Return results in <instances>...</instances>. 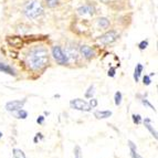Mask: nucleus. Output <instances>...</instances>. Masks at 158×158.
<instances>
[{"instance_id": "1", "label": "nucleus", "mask_w": 158, "mask_h": 158, "mask_svg": "<svg viewBox=\"0 0 158 158\" xmlns=\"http://www.w3.org/2000/svg\"><path fill=\"white\" fill-rule=\"evenodd\" d=\"M26 63L32 71H40L44 69L49 63V53L47 49L41 47L32 49L27 56Z\"/></svg>"}, {"instance_id": "2", "label": "nucleus", "mask_w": 158, "mask_h": 158, "mask_svg": "<svg viewBox=\"0 0 158 158\" xmlns=\"http://www.w3.org/2000/svg\"><path fill=\"white\" fill-rule=\"evenodd\" d=\"M43 7L39 0H28L24 3L23 12L28 18L30 19H37L40 16H42Z\"/></svg>"}, {"instance_id": "3", "label": "nucleus", "mask_w": 158, "mask_h": 158, "mask_svg": "<svg viewBox=\"0 0 158 158\" xmlns=\"http://www.w3.org/2000/svg\"><path fill=\"white\" fill-rule=\"evenodd\" d=\"M52 56H53V58H54V60H56L59 64H61V65H65V64H68L69 62H70L68 56H66V54L64 53V51L62 50L60 47H58V45L52 48Z\"/></svg>"}, {"instance_id": "4", "label": "nucleus", "mask_w": 158, "mask_h": 158, "mask_svg": "<svg viewBox=\"0 0 158 158\" xmlns=\"http://www.w3.org/2000/svg\"><path fill=\"white\" fill-rule=\"evenodd\" d=\"M70 106H71V108L77 110V111H83V112L91 111V106L89 105V103L85 102V101L82 100V98H74V100H71Z\"/></svg>"}, {"instance_id": "5", "label": "nucleus", "mask_w": 158, "mask_h": 158, "mask_svg": "<svg viewBox=\"0 0 158 158\" xmlns=\"http://www.w3.org/2000/svg\"><path fill=\"white\" fill-rule=\"evenodd\" d=\"M117 39H118V33L112 30V31H108L103 35H101L98 38V42L102 43V44H111V43L115 42Z\"/></svg>"}, {"instance_id": "6", "label": "nucleus", "mask_w": 158, "mask_h": 158, "mask_svg": "<svg viewBox=\"0 0 158 158\" xmlns=\"http://www.w3.org/2000/svg\"><path fill=\"white\" fill-rule=\"evenodd\" d=\"M27 100L23 98V100H17V101H10L6 104V110L8 112H15V111H18V110H21L22 107L24 106L26 104Z\"/></svg>"}, {"instance_id": "7", "label": "nucleus", "mask_w": 158, "mask_h": 158, "mask_svg": "<svg viewBox=\"0 0 158 158\" xmlns=\"http://www.w3.org/2000/svg\"><path fill=\"white\" fill-rule=\"evenodd\" d=\"M77 13H79L81 17H84V18H89V17H92L95 13V8L94 6L92 5H84L80 7L77 9Z\"/></svg>"}, {"instance_id": "8", "label": "nucleus", "mask_w": 158, "mask_h": 158, "mask_svg": "<svg viewBox=\"0 0 158 158\" xmlns=\"http://www.w3.org/2000/svg\"><path fill=\"white\" fill-rule=\"evenodd\" d=\"M80 53H81V56L83 58L87 59V60H90V59H92L95 56L94 50L91 47H89V45H81L80 47Z\"/></svg>"}, {"instance_id": "9", "label": "nucleus", "mask_w": 158, "mask_h": 158, "mask_svg": "<svg viewBox=\"0 0 158 158\" xmlns=\"http://www.w3.org/2000/svg\"><path fill=\"white\" fill-rule=\"evenodd\" d=\"M64 53L68 56L69 61L70 60H77V56H79V52H77V49H74V47H68L64 51Z\"/></svg>"}, {"instance_id": "10", "label": "nucleus", "mask_w": 158, "mask_h": 158, "mask_svg": "<svg viewBox=\"0 0 158 158\" xmlns=\"http://www.w3.org/2000/svg\"><path fill=\"white\" fill-rule=\"evenodd\" d=\"M0 72H3V73H7L9 75H12V77H16V71L15 69L11 68L10 65L5 63H0Z\"/></svg>"}, {"instance_id": "11", "label": "nucleus", "mask_w": 158, "mask_h": 158, "mask_svg": "<svg viewBox=\"0 0 158 158\" xmlns=\"http://www.w3.org/2000/svg\"><path fill=\"white\" fill-rule=\"evenodd\" d=\"M144 125H145L146 128L149 131V133L154 136V138L155 139H157L158 137H157V132H156V129H154L153 125H152V119L150 118H145L144 119Z\"/></svg>"}, {"instance_id": "12", "label": "nucleus", "mask_w": 158, "mask_h": 158, "mask_svg": "<svg viewBox=\"0 0 158 158\" xmlns=\"http://www.w3.org/2000/svg\"><path fill=\"white\" fill-rule=\"evenodd\" d=\"M112 112L111 111H95L94 112V116L98 119H105L111 117L112 116Z\"/></svg>"}, {"instance_id": "13", "label": "nucleus", "mask_w": 158, "mask_h": 158, "mask_svg": "<svg viewBox=\"0 0 158 158\" xmlns=\"http://www.w3.org/2000/svg\"><path fill=\"white\" fill-rule=\"evenodd\" d=\"M12 114H13V116L18 119H26L27 117H28V112L22 110V108L21 110H18V111L12 112Z\"/></svg>"}, {"instance_id": "14", "label": "nucleus", "mask_w": 158, "mask_h": 158, "mask_svg": "<svg viewBox=\"0 0 158 158\" xmlns=\"http://www.w3.org/2000/svg\"><path fill=\"white\" fill-rule=\"evenodd\" d=\"M143 70H144V66H143L140 63L137 64L136 68H135V71H134V80H135V82L139 81V77H140V75H142Z\"/></svg>"}, {"instance_id": "15", "label": "nucleus", "mask_w": 158, "mask_h": 158, "mask_svg": "<svg viewBox=\"0 0 158 158\" xmlns=\"http://www.w3.org/2000/svg\"><path fill=\"white\" fill-rule=\"evenodd\" d=\"M98 26L100 28H103V29H107L108 27H110V20L106 18H100L98 19V21H96Z\"/></svg>"}, {"instance_id": "16", "label": "nucleus", "mask_w": 158, "mask_h": 158, "mask_svg": "<svg viewBox=\"0 0 158 158\" xmlns=\"http://www.w3.org/2000/svg\"><path fill=\"white\" fill-rule=\"evenodd\" d=\"M12 154L15 158H27L26 154H24L21 149H18V148H15V149L12 150Z\"/></svg>"}, {"instance_id": "17", "label": "nucleus", "mask_w": 158, "mask_h": 158, "mask_svg": "<svg viewBox=\"0 0 158 158\" xmlns=\"http://www.w3.org/2000/svg\"><path fill=\"white\" fill-rule=\"evenodd\" d=\"M122 98H123V95L119 91L115 93V96H114V101H115V105L116 106H119L122 104Z\"/></svg>"}, {"instance_id": "18", "label": "nucleus", "mask_w": 158, "mask_h": 158, "mask_svg": "<svg viewBox=\"0 0 158 158\" xmlns=\"http://www.w3.org/2000/svg\"><path fill=\"white\" fill-rule=\"evenodd\" d=\"M140 102H142V104L145 106V107H148V108H150V110H153L154 112H156L155 106H154L153 104H152V103H150L148 100H146V98H142V100H140Z\"/></svg>"}, {"instance_id": "19", "label": "nucleus", "mask_w": 158, "mask_h": 158, "mask_svg": "<svg viewBox=\"0 0 158 158\" xmlns=\"http://www.w3.org/2000/svg\"><path fill=\"white\" fill-rule=\"evenodd\" d=\"M95 91H94V85H90V87L87 89V91L85 92V98H92L93 95H94Z\"/></svg>"}, {"instance_id": "20", "label": "nucleus", "mask_w": 158, "mask_h": 158, "mask_svg": "<svg viewBox=\"0 0 158 158\" xmlns=\"http://www.w3.org/2000/svg\"><path fill=\"white\" fill-rule=\"evenodd\" d=\"M132 118H133V122H134V124L139 125L140 123H142V116H140L139 114H133Z\"/></svg>"}, {"instance_id": "21", "label": "nucleus", "mask_w": 158, "mask_h": 158, "mask_svg": "<svg viewBox=\"0 0 158 158\" xmlns=\"http://www.w3.org/2000/svg\"><path fill=\"white\" fill-rule=\"evenodd\" d=\"M74 156H75L74 158H81L82 157L81 148H80V146H75V148H74Z\"/></svg>"}, {"instance_id": "22", "label": "nucleus", "mask_w": 158, "mask_h": 158, "mask_svg": "<svg viewBox=\"0 0 158 158\" xmlns=\"http://www.w3.org/2000/svg\"><path fill=\"white\" fill-rule=\"evenodd\" d=\"M147 47H148V41H147V40H144V41H142V42L138 44L139 50H145Z\"/></svg>"}, {"instance_id": "23", "label": "nucleus", "mask_w": 158, "mask_h": 158, "mask_svg": "<svg viewBox=\"0 0 158 158\" xmlns=\"http://www.w3.org/2000/svg\"><path fill=\"white\" fill-rule=\"evenodd\" d=\"M98 100H96V98H91L90 103H89V105L91 106V108L96 107V106H98Z\"/></svg>"}, {"instance_id": "24", "label": "nucleus", "mask_w": 158, "mask_h": 158, "mask_svg": "<svg viewBox=\"0 0 158 158\" xmlns=\"http://www.w3.org/2000/svg\"><path fill=\"white\" fill-rule=\"evenodd\" d=\"M129 150H131V157L132 158H143L142 156L137 154L136 149H129Z\"/></svg>"}, {"instance_id": "25", "label": "nucleus", "mask_w": 158, "mask_h": 158, "mask_svg": "<svg viewBox=\"0 0 158 158\" xmlns=\"http://www.w3.org/2000/svg\"><path fill=\"white\" fill-rule=\"evenodd\" d=\"M143 82H144V84H145V85H150V83H152V80H150L149 75H145V77H143Z\"/></svg>"}, {"instance_id": "26", "label": "nucleus", "mask_w": 158, "mask_h": 158, "mask_svg": "<svg viewBox=\"0 0 158 158\" xmlns=\"http://www.w3.org/2000/svg\"><path fill=\"white\" fill-rule=\"evenodd\" d=\"M45 1H47V3L50 6V7H54V6H56L59 2V0H45Z\"/></svg>"}, {"instance_id": "27", "label": "nucleus", "mask_w": 158, "mask_h": 158, "mask_svg": "<svg viewBox=\"0 0 158 158\" xmlns=\"http://www.w3.org/2000/svg\"><path fill=\"white\" fill-rule=\"evenodd\" d=\"M44 119H45V117L44 116H39V117H38L37 118V123L38 124H40V125H42V124H44Z\"/></svg>"}, {"instance_id": "28", "label": "nucleus", "mask_w": 158, "mask_h": 158, "mask_svg": "<svg viewBox=\"0 0 158 158\" xmlns=\"http://www.w3.org/2000/svg\"><path fill=\"white\" fill-rule=\"evenodd\" d=\"M43 139V136H42V134H41V133H37V134H35V137H34V139H33V142L35 143V144H37L38 143V139Z\"/></svg>"}, {"instance_id": "29", "label": "nucleus", "mask_w": 158, "mask_h": 158, "mask_svg": "<svg viewBox=\"0 0 158 158\" xmlns=\"http://www.w3.org/2000/svg\"><path fill=\"white\" fill-rule=\"evenodd\" d=\"M115 68H111L110 70H108V77H115Z\"/></svg>"}, {"instance_id": "30", "label": "nucleus", "mask_w": 158, "mask_h": 158, "mask_svg": "<svg viewBox=\"0 0 158 158\" xmlns=\"http://www.w3.org/2000/svg\"><path fill=\"white\" fill-rule=\"evenodd\" d=\"M128 146H129V149H136L137 150L136 145H135V144L132 142V140H128Z\"/></svg>"}, {"instance_id": "31", "label": "nucleus", "mask_w": 158, "mask_h": 158, "mask_svg": "<svg viewBox=\"0 0 158 158\" xmlns=\"http://www.w3.org/2000/svg\"><path fill=\"white\" fill-rule=\"evenodd\" d=\"M154 75H155V73H154V72H152V73L149 74V77H154Z\"/></svg>"}, {"instance_id": "32", "label": "nucleus", "mask_w": 158, "mask_h": 158, "mask_svg": "<svg viewBox=\"0 0 158 158\" xmlns=\"http://www.w3.org/2000/svg\"><path fill=\"white\" fill-rule=\"evenodd\" d=\"M2 133H1V132H0V139H1V138H2Z\"/></svg>"}]
</instances>
